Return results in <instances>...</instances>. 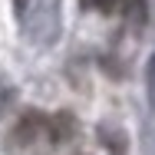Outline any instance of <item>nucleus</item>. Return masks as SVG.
<instances>
[{"instance_id":"obj_2","label":"nucleus","mask_w":155,"mask_h":155,"mask_svg":"<svg viewBox=\"0 0 155 155\" xmlns=\"http://www.w3.org/2000/svg\"><path fill=\"white\" fill-rule=\"evenodd\" d=\"M149 102H152V109H155V56L149 60Z\"/></svg>"},{"instance_id":"obj_3","label":"nucleus","mask_w":155,"mask_h":155,"mask_svg":"<svg viewBox=\"0 0 155 155\" xmlns=\"http://www.w3.org/2000/svg\"><path fill=\"white\" fill-rule=\"evenodd\" d=\"M13 7H17V13L23 17V13H27V7H30V0H13Z\"/></svg>"},{"instance_id":"obj_1","label":"nucleus","mask_w":155,"mask_h":155,"mask_svg":"<svg viewBox=\"0 0 155 155\" xmlns=\"http://www.w3.org/2000/svg\"><path fill=\"white\" fill-rule=\"evenodd\" d=\"M83 3L99 10V13H122V10H129L132 0H83Z\"/></svg>"}]
</instances>
